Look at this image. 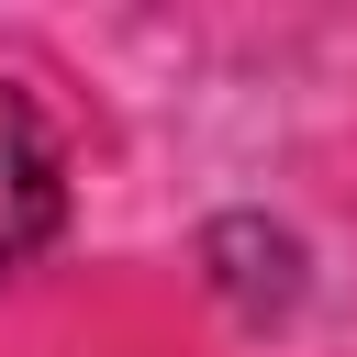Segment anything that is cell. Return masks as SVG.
<instances>
[{"label":"cell","instance_id":"obj_1","mask_svg":"<svg viewBox=\"0 0 357 357\" xmlns=\"http://www.w3.org/2000/svg\"><path fill=\"white\" fill-rule=\"evenodd\" d=\"M56 212H67V178H56V134H45V112H33V100L0 78V279H11L22 257H45Z\"/></svg>","mask_w":357,"mask_h":357}]
</instances>
